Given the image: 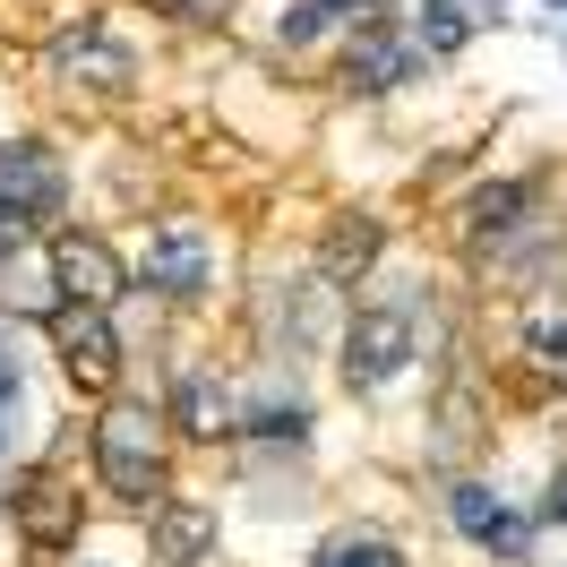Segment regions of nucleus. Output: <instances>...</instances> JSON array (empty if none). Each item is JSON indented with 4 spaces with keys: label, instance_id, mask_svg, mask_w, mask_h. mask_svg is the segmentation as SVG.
I'll return each instance as SVG.
<instances>
[{
    "label": "nucleus",
    "instance_id": "f257e3e1",
    "mask_svg": "<svg viewBox=\"0 0 567 567\" xmlns=\"http://www.w3.org/2000/svg\"><path fill=\"white\" fill-rule=\"evenodd\" d=\"M181 447L173 422H164V404L155 395H112V404H95V422H86V491L104 498V507H121L130 525H146L164 498L181 491Z\"/></svg>",
    "mask_w": 567,
    "mask_h": 567
},
{
    "label": "nucleus",
    "instance_id": "f03ea898",
    "mask_svg": "<svg viewBox=\"0 0 567 567\" xmlns=\"http://www.w3.org/2000/svg\"><path fill=\"white\" fill-rule=\"evenodd\" d=\"M0 516H9V542H18L27 567H70L78 542H86V525H95V491H86V482L70 473V456L52 447V456L9 464Z\"/></svg>",
    "mask_w": 567,
    "mask_h": 567
},
{
    "label": "nucleus",
    "instance_id": "7ed1b4c3",
    "mask_svg": "<svg viewBox=\"0 0 567 567\" xmlns=\"http://www.w3.org/2000/svg\"><path fill=\"white\" fill-rule=\"evenodd\" d=\"M430 353L422 336V310L404 301V292H370V301H353L344 310V327H336V344H327V361H336V388L353 395V404H370V395H388L395 379H413Z\"/></svg>",
    "mask_w": 567,
    "mask_h": 567
},
{
    "label": "nucleus",
    "instance_id": "20e7f679",
    "mask_svg": "<svg viewBox=\"0 0 567 567\" xmlns=\"http://www.w3.org/2000/svg\"><path fill=\"white\" fill-rule=\"evenodd\" d=\"M35 336H43V353H52V370H61V388H70L86 413L130 388V327H121V310L43 301V310H35Z\"/></svg>",
    "mask_w": 567,
    "mask_h": 567
},
{
    "label": "nucleus",
    "instance_id": "39448f33",
    "mask_svg": "<svg viewBox=\"0 0 567 567\" xmlns=\"http://www.w3.org/2000/svg\"><path fill=\"white\" fill-rule=\"evenodd\" d=\"M439 507H447V525H456V542L473 550V559L491 567H533L542 559V516H533V498H516L507 482H491V473H447L439 482Z\"/></svg>",
    "mask_w": 567,
    "mask_h": 567
},
{
    "label": "nucleus",
    "instance_id": "423d86ee",
    "mask_svg": "<svg viewBox=\"0 0 567 567\" xmlns=\"http://www.w3.org/2000/svg\"><path fill=\"white\" fill-rule=\"evenodd\" d=\"M130 267H138L146 301H155V310H181V319L215 310V292H224V241H215V224H198V215H164Z\"/></svg>",
    "mask_w": 567,
    "mask_h": 567
},
{
    "label": "nucleus",
    "instance_id": "0eeeda50",
    "mask_svg": "<svg viewBox=\"0 0 567 567\" xmlns=\"http://www.w3.org/2000/svg\"><path fill=\"white\" fill-rule=\"evenodd\" d=\"M344 310H353V301H344V292H327L310 267H301V276H267L258 292H249L258 353L284 361V370H292V361H310V353H327V344H336V327H344Z\"/></svg>",
    "mask_w": 567,
    "mask_h": 567
},
{
    "label": "nucleus",
    "instance_id": "6e6552de",
    "mask_svg": "<svg viewBox=\"0 0 567 567\" xmlns=\"http://www.w3.org/2000/svg\"><path fill=\"white\" fill-rule=\"evenodd\" d=\"M413 78H430V61H422V43H413V27H404V0L379 9V18H361L353 35L327 52V86L344 104H388Z\"/></svg>",
    "mask_w": 567,
    "mask_h": 567
},
{
    "label": "nucleus",
    "instance_id": "1a4fd4ad",
    "mask_svg": "<svg viewBox=\"0 0 567 567\" xmlns=\"http://www.w3.org/2000/svg\"><path fill=\"white\" fill-rule=\"evenodd\" d=\"M43 78L70 104H121V95H138V52H130V35L112 27L104 9H86V18H70L61 35L43 43Z\"/></svg>",
    "mask_w": 567,
    "mask_h": 567
},
{
    "label": "nucleus",
    "instance_id": "9d476101",
    "mask_svg": "<svg viewBox=\"0 0 567 567\" xmlns=\"http://www.w3.org/2000/svg\"><path fill=\"white\" fill-rule=\"evenodd\" d=\"M43 284H52V301H86V310H121L130 292H138V267H130V249L112 241L104 224H61V233H43Z\"/></svg>",
    "mask_w": 567,
    "mask_h": 567
},
{
    "label": "nucleus",
    "instance_id": "9b49d317",
    "mask_svg": "<svg viewBox=\"0 0 567 567\" xmlns=\"http://www.w3.org/2000/svg\"><path fill=\"white\" fill-rule=\"evenodd\" d=\"M70 198H78V173L43 130H9L0 138V215H18L27 233H61Z\"/></svg>",
    "mask_w": 567,
    "mask_h": 567
},
{
    "label": "nucleus",
    "instance_id": "f8f14e48",
    "mask_svg": "<svg viewBox=\"0 0 567 567\" xmlns=\"http://www.w3.org/2000/svg\"><path fill=\"white\" fill-rule=\"evenodd\" d=\"M155 404H164V422H173L181 447H233V439H241V379L215 353H181Z\"/></svg>",
    "mask_w": 567,
    "mask_h": 567
},
{
    "label": "nucleus",
    "instance_id": "ddd939ff",
    "mask_svg": "<svg viewBox=\"0 0 567 567\" xmlns=\"http://www.w3.org/2000/svg\"><path fill=\"white\" fill-rule=\"evenodd\" d=\"M388 241H395V224L379 207H336L319 224V241H310V276H319L327 292H344V301H353L361 284H379Z\"/></svg>",
    "mask_w": 567,
    "mask_h": 567
},
{
    "label": "nucleus",
    "instance_id": "4468645a",
    "mask_svg": "<svg viewBox=\"0 0 567 567\" xmlns=\"http://www.w3.org/2000/svg\"><path fill=\"white\" fill-rule=\"evenodd\" d=\"M533 215H550V173H491V181H473V189L456 198V249H464V267H473L491 241H507L516 224H533Z\"/></svg>",
    "mask_w": 567,
    "mask_h": 567
},
{
    "label": "nucleus",
    "instance_id": "2eb2a0df",
    "mask_svg": "<svg viewBox=\"0 0 567 567\" xmlns=\"http://www.w3.org/2000/svg\"><path fill=\"white\" fill-rule=\"evenodd\" d=\"M138 533H146V559L155 567H207L215 550H224V507L198 498V491H173Z\"/></svg>",
    "mask_w": 567,
    "mask_h": 567
},
{
    "label": "nucleus",
    "instance_id": "dca6fc26",
    "mask_svg": "<svg viewBox=\"0 0 567 567\" xmlns=\"http://www.w3.org/2000/svg\"><path fill=\"white\" fill-rule=\"evenodd\" d=\"M379 9H395V0H284L276 9V52L292 61V52H336V43L353 35L361 18H379Z\"/></svg>",
    "mask_w": 567,
    "mask_h": 567
},
{
    "label": "nucleus",
    "instance_id": "f3484780",
    "mask_svg": "<svg viewBox=\"0 0 567 567\" xmlns=\"http://www.w3.org/2000/svg\"><path fill=\"white\" fill-rule=\"evenodd\" d=\"M482 388L464 379V370H447V388H439V404H430V464H447V473H464V464L482 456Z\"/></svg>",
    "mask_w": 567,
    "mask_h": 567
},
{
    "label": "nucleus",
    "instance_id": "a211bd4d",
    "mask_svg": "<svg viewBox=\"0 0 567 567\" xmlns=\"http://www.w3.org/2000/svg\"><path fill=\"white\" fill-rule=\"evenodd\" d=\"M404 27H413V43H422L430 70H447L464 43H473V27H482V18H473L464 0H404Z\"/></svg>",
    "mask_w": 567,
    "mask_h": 567
},
{
    "label": "nucleus",
    "instance_id": "6ab92c4d",
    "mask_svg": "<svg viewBox=\"0 0 567 567\" xmlns=\"http://www.w3.org/2000/svg\"><path fill=\"white\" fill-rule=\"evenodd\" d=\"M301 567H413V550L388 525H336V533H319V550Z\"/></svg>",
    "mask_w": 567,
    "mask_h": 567
},
{
    "label": "nucleus",
    "instance_id": "aec40b11",
    "mask_svg": "<svg viewBox=\"0 0 567 567\" xmlns=\"http://www.w3.org/2000/svg\"><path fill=\"white\" fill-rule=\"evenodd\" d=\"M164 27H189V35H224L233 18H241V0H146Z\"/></svg>",
    "mask_w": 567,
    "mask_h": 567
},
{
    "label": "nucleus",
    "instance_id": "412c9836",
    "mask_svg": "<svg viewBox=\"0 0 567 567\" xmlns=\"http://www.w3.org/2000/svg\"><path fill=\"white\" fill-rule=\"evenodd\" d=\"M18 404H27V336L0 310V422H18Z\"/></svg>",
    "mask_w": 567,
    "mask_h": 567
},
{
    "label": "nucleus",
    "instance_id": "4be33fe9",
    "mask_svg": "<svg viewBox=\"0 0 567 567\" xmlns=\"http://www.w3.org/2000/svg\"><path fill=\"white\" fill-rule=\"evenodd\" d=\"M533 516H542V533H550V525L567 533V447L550 456V473H542V498H533Z\"/></svg>",
    "mask_w": 567,
    "mask_h": 567
},
{
    "label": "nucleus",
    "instance_id": "5701e85b",
    "mask_svg": "<svg viewBox=\"0 0 567 567\" xmlns=\"http://www.w3.org/2000/svg\"><path fill=\"white\" fill-rule=\"evenodd\" d=\"M18 258H43V233H27L18 215H0V292H9V267Z\"/></svg>",
    "mask_w": 567,
    "mask_h": 567
},
{
    "label": "nucleus",
    "instance_id": "b1692460",
    "mask_svg": "<svg viewBox=\"0 0 567 567\" xmlns=\"http://www.w3.org/2000/svg\"><path fill=\"white\" fill-rule=\"evenodd\" d=\"M550 9H559V18H567V0H550Z\"/></svg>",
    "mask_w": 567,
    "mask_h": 567
}]
</instances>
